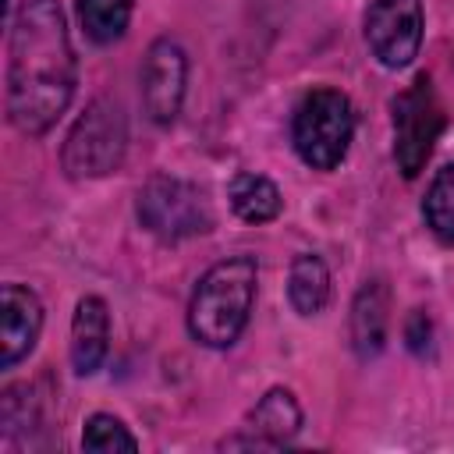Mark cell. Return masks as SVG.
<instances>
[{"label":"cell","instance_id":"6da1fadb","mask_svg":"<svg viewBox=\"0 0 454 454\" xmlns=\"http://www.w3.org/2000/svg\"><path fill=\"white\" fill-rule=\"evenodd\" d=\"M78 85V57L57 0H21L7 43V117L21 135H46Z\"/></svg>","mask_w":454,"mask_h":454},{"label":"cell","instance_id":"7a4b0ae2","mask_svg":"<svg viewBox=\"0 0 454 454\" xmlns=\"http://www.w3.org/2000/svg\"><path fill=\"white\" fill-rule=\"evenodd\" d=\"M259 266L252 255L220 259L202 273L188 301V330L206 348H231L248 326Z\"/></svg>","mask_w":454,"mask_h":454},{"label":"cell","instance_id":"3957f363","mask_svg":"<svg viewBox=\"0 0 454 454\" xmlns=\"http://www.w3.org/2000/svg\"><path fill=\"white\" fill-rule=\"evenodd\" d=\"M355 135V110L340 89H312L301 96L291 117V142L305 167L333 170L351 145Z\"/></svg>","mask_w":454,"mask_h":454},{"label":"cell","instance_id":"277c9868","mask_svg":"<svg viewBox=\"0 0 454 454\" xmlns=\"http://www.w3.org/2000/svg\"><path fill=\"white\" fill-rule=\"evenodd\" d=\"M124 153H128V117L117 99L99 96L82 110V117L67 131L60 163H64L67 177L89 181V177L114 174L121 167Z\"/></svg>","mask_w":454,"mask_h":454},{"label":"cell","instance_id":"5b68a950","mask_svg":"<svg viewBox=\"0 0 454 454\" xmlns=\"http://www.w3.org/2000/svg\"><path fill=\"white\" fill-rule=\"evenodd\" d=\"M135 209L142 227L163 241H184L213 227V206L206 192L174 174H153L138 188Z\"/></svg>","mask_w":454,"mask_h":454},{"label":"cell","instance_id":"8992f818","mask_svg":"<svg viewBox=\"0 0 454 454\" xmlns=\"http://www.w3.org/2000/svg\"><path fill=\"white\" fill-rule=\"evenodd\" d=\"M394 160L397 170L411 181L422 174L440 131H443V106L436 89L426 74H419L404 92L394 96Z\"/></svg>","mask_w":454,"mask_h":454},{"label":"cell","instance_id":"52a82bcc","mask_svg":"<svg viewBox=\"0 0 454 454\" xmlns=\"http://www.w3.org/2000/svg\"><path fill=\"white\" fill-rule=\"evenodd\" d=\"M365 43L383 67H408L422 46V0H369Z\"/></svg>","mask_w":454,"mask_h":454},{"label":"cell","instance_id":"ba28073f","mask_svg":"<svg viewBox=\"0 0 454 454\" xmlns=\"http://www.w3.org/2000/svg\"><path fill=\"white\" fill-rule=\"evenodd\" d=\"M188 85V53L177 39H156L142 60V106L153 124L167 128L177 121Z\"/></svg>","mask_w":454,"mask_h":454},{"label":"cell","instance_id":"9c48e42d","mask_svg":"<svg viewBox=\"0 0 454 454\" xmlns=\"http://www.w3.org/2000/svg\"><path fill=\"white\" fill-rule=\"evenodd\" d=\"M301 429V408L298 397L287 387H270L255 408L245 415V426L238 436L223 440L220 447H255V450H277L284 443H291Z\"/></svg>","mask_w":454,"mask_h":454},{"label":"cell","instance_id":"30bf717a","mask_svg":"<svg viewBox=\"0 0 454 454\" xmlns=\"http://www.w3.org/2000/svg\"><path fill=\"white\" fill-rule=\"evenodd\" d=\"M43 301L25 284H4L0 291V365H18L39 340Z\"/></svg>","mask_w":454,"mask_h":454},{"label":"cell","instance_id":"8fae6325","mask_svg":"<svg viewBox=\"0 0 454 454\" xmlns=\"http://www.w3.org/2000/svg\"><path fill=\"white\" fill-rule=\"evenodd\" d=\"M390 330V287L383 277H372L358 287L351 301V348L362 362L376 358Z\"/></svg>","mask_w":454,"mask_h":454},{"label":"cell","instance_id":"7c38bea8","mask_svg":"<svg viewBox=\"0 0 454 454\" xmlns=\"http://www.w3.org/2000/svg\"><path fill=\"white\" fill-rule=\"evenodd\" d=\"M110 348V312L106 301L85 294L71 316V365L78 376H92Z\"/></svg>","mask_w":454,"mask_h":454},{"label":"cell","instance_id":"4fadbf2b","mask_svg":"<svg viewBox=\"0 0 454 454\" xmlns=\"http://www.w3.org/2000/svg\"><path fill=\"white\" fill-rule=\"evenodd\" d=\"M227 199H231V209L245 220V223H270L280 216V188L266 177V174H255V170H238L227 184Z\"/></svg>","mask_w":454,"mask_h":454},{"label":"cell","instance_id":"5bb4252c","mask_svg":"<svg viewBox=\"0 0 454 454\" xmlns=\"http://www.w3.org/2000/svg\"><path fill=\"white\" fill-rule=\"evenodd\" d=\"M287 301L298 316H316L330 301V270L316 252L294 255L287 270Z\"/></svg>","mask_w":454,"mask_h":454},{"label":"cell","instance_id":"9a60e30c","mask_svg":"<svg viewBox=\"0 0 454 454\" xmlns=\"http://www.w3.org/2000/svg\"><path fill=\"white\" fill-rule=\"evenodd\" d=\"M131 11H135V0H78V18H82V28L92 43L106 46V43H117L128 25H131Z\"/></svg>","mask_w":454,"mask_h":454},{"label":"cell","instance_id":"2e32d148","mask_svg":"<svg viewBox=\"0 0 454 454\" xmlns=\"http://www.w3.org/2000/svg\"><path fill=\"white\" fill-rule=\"evenodd\" d=\"M422 216H426V227L443 245H454V163L440 167L436 177L429 181V192H426V202H422Z\"/></svg>","mask_w":454,"mask_h":454},{"label":"cell","instance_id":"e0dca14e","mask_svg":"<svg viewBox=\"0 0 454 454\" xmlns=\"http://www.w3.org/2000/svg\"><path fill=\"white\" fill-rule=\"evenodd\" d=\"M82 447L85 450H96V454H117V450H138V440L131 436V429L117 415L96 411V415L85 419Z\"/></svg>","mask_w":454,"mask_h":454},{"label":"cell","instance_id":"ac0fdd59","mask_svg":"<svg viewBox=\"0 0 454 454\" xmlns=\"http://www.w3.org/2000/svg\"><path fill=\"white\" fill-rule=\"evenodd\" d=\"M429 333H433L429 316L415 309V312L404 319V340H408V348H411L415 355H426V348H429Z\"/></svg>","mask_w":454,"mask_h":454}]
</instances>
